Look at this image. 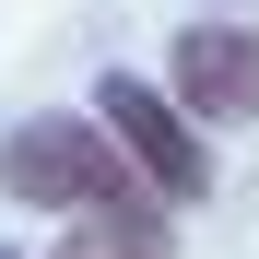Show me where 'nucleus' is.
Returning <instances> with one entry per match:
<instances>
[{
	"mask_svg": "<svg viewBox=\"0 0 259 259\" xmlns=\"http://www.w3.org/2000/svg\"><path fill=\"white\" fill-rule=\"evenodd\" d=\"M165 95H177L189 130H247L259 118V24H177Z\"/></svg>",
	"mask_w": 259,
	"mask_h": 259,
	"instance_id": "nucleus-3",
	"label": "nucleus"
},
{
	"mask_svg": "<svg viewBox=\"0 0 259 259\" xmlns=\"http://www.w3.org/2000/svg\"><path fill=\"white\" fill-rule=\"evenodd\" d=\"M0 259H24V247H0Z\"/></svg>",
	"mask_w": 259,
	"mask_h": 259,
	"instance_id": "nucleus-5",
	"label": "nucleus"
},
{
	"mask_svg": "<svg viewBox=\"0 0 259 259\" xmlns=\"http://www.w3.org/2000/svg\"><path fill=\"white\" fill-rule=\"evenodd\" d=\"M0 189H12L24 212H118V200H153L142 177H130V153L106 142V118H24L12 142H0Z\"/></svg>",
	"mask_w": 259,
	"mask_h": 259,
	"instance_id": "nucleus-1",
	"label": "nucleus"
},
{
	"mask_svg": "<svg viewBox=\"0 0 259 259\" xmlns=\"http://www.w3.org/2000/svg\"><path fill=\"white\" fill-rule=\"evenodd\" d=\"M95 118H106V142L130 153V177H142L153 200H212V130H189L165 82H118L106 71Z\"/></svg>",
	"mask_w": 259,
	"mask_h": 259,
	"instance_id": "nucleus-2",
	"label": "nucleus"
},
{
	"mask_svg": "<svg viewBox=\"0 0 259 259\" xmlns=\"http://www.w3.org/2000/svg\"><path fill=\"white\" fill-rule=\"evenodd\" d=\"M48 259H177V236H165V212L118 200V212H82L71 247H48Z\"/></svg>",
	"mask_w": 259,
	"mask_h": 259,
	"instance_id": "nucleus-4",
	"label": "nucleus"
}]
</instances>
